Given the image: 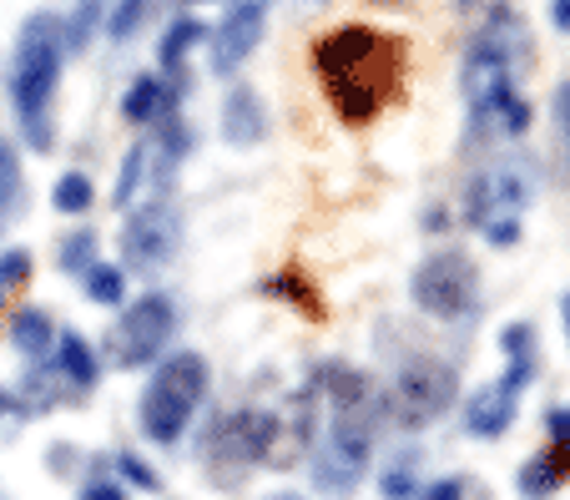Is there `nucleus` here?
<instances>
[{"mask_svg":"<svg viewBox=\"0 0 570 500\" xmlns=\"http://www.w3.org/2000/svg\"><path fill=\"white\" fill-rule=\"evenodd\" d=\"M183 243V213L167 197H151L147 207H137L121 233V258H127L131 273H157L161 263L177 253Z\"/></svg>","mask_w":570,"mask_h":500,"instance_id":"10","label":"nucleus"},{"mask_svg":"<svg viewBox=\"0 0 570 500\" xmlns=\"http://www.w3.org/2000/svg\"><path fill=\"white\" fill-rule=\"evenodd\" d=\"M278 414L268 410H233L223 414V420L207 430V460L223 470H248L258 465V460L273 455V445H278Z\"/></svg>","mask_w":570,"mask_h":500,"instance_id":"9","label":"nucleus"},{"mask_svg":"<svg viewBox=\"0 0 570 500\" xmlns=\"http://www.w3.org/2000/svg\"><path fill=\"white\" fill-rule=\"evenodd\" d=\"M237 6H258V11H273V0H237Z\"/></svg>","mask_w":570,"mask_h":500,"instance_id":"40","label":"nucleus"},{"mask_svg":"<svg viewBox=\"0 0 570 500\" xmlns=\"http://www.w3.org/2000/svg\"><path fill=\"white\" fill-rule=\"evenodd\" d=\"M167 111H173V91H167V81H161V77H151V71L131 81L127 97H121V117L137 121V127H141V121L167 117Z\"/></svg>","mask_w":570,"mask_h":500,"instance_id":"19","label":"nucleus"},{"mask_svg":"<svg viewBox=\"0 0 570 500\" xmlns=\"http://www.w3.org/2000/svg\"><path fill=\"white\" fill-rule=\"evenodd\" d=\"M556 117L566 121V137H570V81H566V87L556 91Z\"/></svg>","mask_w":570,"mask_h":500,"instance_id":"38","label":"nucleus"},{"mask_svg":"<svg viewBox=\"0 0 570 500\" xmlns=\"http://www.w3.org/2000/svg\"><path fill=\"white\" fill-rule=\"evenodd\" d=\"M61 61H66V36L61 21L51 11H36L21 26V41H16V66H11V101L21 131L36 153H51L56 121H51V101L61 87Z\"/></svg>","mask_w":570,"mask_h":500,"instance_id":"2","label":"nucleus"},{"mask_svg":"<svg viewBox=\"0 0 570 500\" xmlns=\"http://www.w3.org/2000/svg\"><path fill=\"white\" fill-rule=\"evenodd\" d=\"M420 500H464V480L460 476H440Z\"/></svg>","mask_w":570,"mask_h":500,"instance_id":"35","label":"nucleus"},{"mask_svg":"<svg viewBox=\"0 0 570 500\" xmlns=\"http://www.w3.org/2000/svg\"><path fill=\"white\" fill-rule=\"evenodd\" d=\"M97 263V238L91 233H76V238L61 243V268L66 273H87Z\"/></svg>","mask_w":570,"mask_h":500,"instance_id":"30","label":"nucleus"},{"mask_svg":"<svg viewBox=\"0 0 570 500\" xmlns=\"http://www.w3.org/2000/svg\"><path fill=\"white\" fill-rule=\"evenodd\" d=\"M147 16H151V0H117V6L107 11V36L111 41H131Z\"/></svg>","mask_w":570,"mask_h":500,"instance_id":"25","label":"nucleus"},{"mask_svg":"<svg viewBox=\"0 0 570 500\" xmlns=\"http://www.w3.org/2000/svg\"><path fill=\"white\" fill-rule=\"evenodd\" d=\"M484 243H495V248H515L520 243V213H495V218L480 223Z\"/></svg>","mask_w":570,"mask_h":500,"instance_id":"31","label":"nucleus"},{"mask_svg":"<svg viewBox=\"0 0 570 500\" xmlns=\"http://www.w3.org/2000/svg\"><path fill=\"white\" fill-rule=\"evenodd\" d=\"M566 480H570V445L540 450V455H530L525 465L515 470V490H520V496H530V500L556 496Z\"/></svg>","mask_w":570,"mask_h":500,"instance_id":"15","label":"nucleus"},{"mask_svg":"<svg viewBox=\"0 0 570 500\" xmlns=\"http://www.w3.org/2000/svg\"><path fill=\"white\" fill-rule=\"evenodd\" d=\"M263 500H303V496H293V490H278V496H263Z\"/></svg>","mask_w":570,"mask_h":500,"instance_id":"41","label":"nucleus"},{"mask_svg":"<svg viewBox=\"0 0 570 500\" xmlns=\"http://www.w3.org/2000/svg\"><path fill=\"white\" fill-rule=\"evenodd\" d=\"M11 344L21 349V354H46V349L56 344V324L46 308H21V314L11 318Z\"/></svg>","mask_w":570,"mask_h":500,"instance_id":"21","label":"nucleus"},{"mask_svg":"<svg viewBox=\"0 0 570 500\" xmlns=\"http://www.w3.org/2000/svg\"><path fill=\"white\" fill-rule=\"evenodd\" d=\"M207 36V26L203 21H193V16H177L167 31H161V41H157V61H161V71H183V61H187V51H193L197 41Z\"/></svg>","mask_w":570,"mask_h":500,"instance_id":"20","label":"nucleus"},{"mask_svg":"<svg viewBox=\"0 0 570 500\" xmlns=\"http://www.w3.org/2000/svg\"><path fill=\"white\" fill-rule=\"evenodd\" d=\"M31 278V253L26 248H11V253H0V294L6 288H16V283Z\"/></svg>","mask_w":570,"mask_h":500,"instance_id":"32","label":"nucleus"},{"mask_svg":"<svg viewBox=\"0 0 570 500\" xmlns=\"http://www.w3.org/2000/svg\"><path fill=\"white\" fill-rule=\"evenodd\" d=\"M177 334V308L167 294H141L137 304L121 308L117 329H111V360L117 370H141L157 364V354L173 344Z\"/></svg>","mask_w":570,"mask_h":500,"instance_id":"8","label":"nucleus"},{"mask_svg":"<svg viewBox=\"0 0 570 500\" xmlns=\"http://www.w3.org/2000/svg\"><path fill=\"white\" fill-rule=\"evenodd\" d=\"M223 137L233 141V147H258V141L268 137V107H263V97L253 87H237L233 97H227Z\"/></svg>","mask_w":570,"mask_h":500,"instance_id":"14","label":"nucleus"},{"mask_svg":"<svg viewBox=\"0 0 570 500\" xmlns=\"http://www.w3.org/2000/svg\"><path fill=\"white\" fill-rule=\"evenodd\" d=\"M81 500H127V490H121L117 480H91V486L81 490Z\"/></svg>","mask_w":570,"mask_h":500,"instance_id":"36","label":"nucleus"},{"mask_svg":"<svg viewBox=\"0 0 570 500\" xmlns=\"http://www.w3.org/2000/svg\"><path fill=\"white\" fill-rule=\"evenodd\" d=\"M6 410H11V394L0 390V420H6Z\"/></svg>","mask_w":570,"mask_h":500,"instance_id":"42","label":"nucleus"},{"mask_svg":"<svg viewBox=\"0 0 570 500\" xmlns=\"http://www.w3.org/2000/svg\"><path fill=\"white\" fill-rule=\"evenodd\" d=\"M313 77L344 127H368L404 87V41L348 21L313 46Z\"/></svg>","mask_w":570,"mask_h":500,"instance_id":"1","label":"nucleus"},{"mask_svg":"<svg viewBox=\"0 0 570 500\" xmlns=\"http://www.w3.org/2000/svg\"><path fill=\"white\" fill-rule=\"evenodd\" d=\"M560 324H566V334H570V294L560 298Z\"/></svg>","mask_w":570,"mask_h":500,"instance_id":"39","label":"nucleus"},{"mask_svg":"<svg viewBox=\"0 0 570 500\" xmlns=\"http://www.w3.org/2000/svg\"><path fill=\"white\" fill-rule=\"evenodd\" d=\"M97 21H101V0H81V6L71 11V21L61 26L66 51H87V41H91V31H97Z\"/></svg>","mask_w":570,"mask_h":500,"instance_id":"27","label":"nucleus"},{"mask_svg":"<svg viewBox=\"0 0 570 500\" xmlns=\"http://www.w3.org/2000/svg\"><path fill=\"white\" fill-rule=\"evenodd\" d=\"M379 6H399V0H379Z\"/></svg>","mask_w":570,"mask_h":500,"instance_id":"44","label":"nucleus"},{"mask_svg":"<svg viewBox=\"0 0 570 500\" xmlns=\"http://www.w3.org/2000/svg\"><path fill=\"white\" fill-rule=\"evenodd\" d=\"M56 370H61V380L76 384V390H91V384L101 380L97 349L76 334V329H71V334H61V344H56Z\"/></svg>","mask_w":570,"mask_h":500,"instance_id":"18","label":"nucleus"},{"mask_svg":"<svg viewBox=\"0 0 570 500\" xmlns=\"http://www.w3.org/2000/svg\"><path fill=\"white\" fill-rule=\"evenodd\" d=\"M187 153H193V127L167 111L161 117V137H157V163H151V193H161V187L173 183V173L183 167Z\"/></svg>","mask_w":570,"mask_h":500,"instance_id":"17","label":"nucleus"},{"mask_svg":"<svg viewBox=\"0 0 570 500\" xmlns=\"http://www.w3.org/2000/svg\"><path fill=\"white\" fill-rule=\"evenodd\" d=\"M16 193H21V163H16V147L0 137V218L11 213Z\"/></svg>","mask_w":570,"mask_h":500,"instance_id":"29","label":"nucleus"},{"mask_svg":"<svg viewBox=\"0 0 570 500\" xmlns=\"http://www.w3.org/2000/svg\"><path fill=\"white\" fill-rule=\"evenodd\" d=\"M454 400H460V374H454V364L420 354V360L394 370L384 410H389V420L404 424V430H424V424H434L440 414H450Z\"/></svg>","mask_w":570,"mask_h":500,"instance_id":"6","label":"nucleus"},{"mask_svg":"<svg viewBox=\"0 0 570 500\" xmlns=\"http://www.w3.org/2000/svg\"><path fill=\"white\" fill-rule=\"evenodd\" d=\"M87 294L97 298V304L117 308L121 298H127V268H111V263H91V268H87Z\"/></svg>","mask_w":570,"mask_h":500,"instance_id":"22","label":"nucleus"},{"mask_svg":"<svg viewBox=\"0 0 570 500\" xmlns=\"http://www.w3.org/2000/svg\"><path fill=\"white\" fill-rule=\"evenodd\" d=\"M515 410H520V394L495 380L470 400V410H464V430H470L474 440H500L510 424H515Z\"/></svg>","mask_w":570,"mask_h":500,"instance_id":"13","label":"nucleus"},{"mask_svg":"<svg viewBox=\"0 0 570 500\" xmlns=\"http://www.w3.org/2000/svg\"><path fill=\"white\" fill-rule=\"evenodd\" d=\"M117 470H121V476H127L137 490H157V486H161L157 470H151L141 455H131V450H121V455H117Z\"/></svg>","mask_w":570,"mask_h":500,"instance_id":"33","label":"nucleus"},{"mask_svg":"<svg viewBox=\"0 0 570 500\" xmlns=\"http://www.w3.org/2000/svg\"><path fill=\"white\" fill-rule=\"evenodd\" d=\"M268 294H278V298H288L293 308H298L303 318H323V298L313 294L308 283L298 278V273H278V278H268Z\"/></svg>","mask_w":570,"mask_h":500,"instance_id":"23","label":"nucleus"},{"mask_svg":"<svg viewBox=\"0 0 570 500\" xmlns=\"http://www.w3.org/2000/svg\"><path fill=\"white\" fill-rule=\"evenodd\" d=\"M374 424H379V414H364V410L328 414V435L313 450V470H308L318 496L344 500L358 490V480L368 470V450H374Z\"/></svg>","mask_w":570,"mask_h":500,"instance_id":"4","label":"nucleus"},{"mask_svg":"<svg viewBox=\"0 0 570 500\" xmlns=\"http://www.w3.org/2000/svg\"><path fill=\"white\" fill-rule=\"evenodd\" d=\"M546 430L556 445H570V404H556V410L546 414Z\"/></svg>","mask_w":570,"mask_h":500,"instance_id":"34","label":"nucleus"},{"mask_svg":"<svg viewBox=\"0 0 570 500\" xmlns=\"http://www.w3.org/2000/svg\"><path fill=\"white\" fill-rule=\"evenodd\" d=\"M51 207H56V213H66V218L87 213V207H91V183H87V173H66L61 183H56V193H51Z\"/></svg>","mask_w":570,"mask_h":500,"instance_id":"24","label":"nucleus"},{"mask_svg":"<svg viewBox=\"0 0 570 500\" xmlns=\"http://www.w3.org/2000/svg\"><path fill=\"white\" fill-rule=\"evenodd\" d=\"M207 380H213V374H207L203 354H193V349L167 354V360L157 364V374H151L147 394H141V430H147V440L177 445L187 420H193V410L203 404Z\"/></svg>","mask_w":570,"mask_h":500,"instance_id":"3","label":"nucleus"},{"mask_svg":"<svg viewBox=\"0 0 570 500\" xmlns=\"http://www.w3.org/2000/svg\"><path fill=\"white\" fill-rule=\"evenodd\" d=\"M410 294H414V304H420L430 318H440V324L470 318L474 304H480V268H474L470 253L444 248L414 268Z\"/></svg>","mask_w":570,"mask_h":500,"instance_id":"7","label":"nucleus"},{"mask_svg":"<svg viewBox=\"0 0 570 500\" xmlns=\"http://www.w3.org/2000/svg\"><path fill=\"white\" fill-rule=\"evenodd\" d=\"M525 56H530L525 16L510 0H495L480 21V36L470 41V56H464V91L480 97V91L500 87V81H515V66Z\"/></svg>","mask_w":570,"mask_h":500,"instance_id":"5","label":"nucleus"},{"mask_svg":"<svg viewBox=\"0 0 570 500\" xmlns=\"http://www.w3.org/2000/svg\"><path fill=\"white\" fill-rule=\"evenodd\" d=\"M379 496H384V500H410V496H420V476H414V460H389V470L379 476Z\"/></svg>","mask_w":570,"mask_h":500,"instance_id":"28","label":"nucleus"},{"mask_svg":"<svg viewBox=\"0 0 570 500\" xmlns=\"http://www.w3.org/2000/svg\"><path fill=\"white\" fill-rule=\"evenodd\" d=\"M141 167H147V141L127 147V157H121L117 187H111V203H117V207H131V197H137V183H141Z\"/></svg>","mask_w":570,"mask_h":500,"instance_id":"26","label":"nucleus"},{"mask_svg":"<svg viewBox=\"0 0 570 500\" xmlns=\"http://www.w3.org/2000/svg\"><path fill=\"white\" fill-rule=\"evenodd\" d=\"M193 6H207V0H193Z\"/></svg>","mask_w":570,"mask_h":500,"instance_id":"45","label":"nucleus"},{"mask_svg":"<svg viewBox=\"0 0 570 500\" xmlns=\"http://www.w3.org/2000/svg\"><path fill=\"white\" fill-rule=\"evenodd\" d=\"M263 26H268V11H258V6H237L223 16V21L213 26V71H237V66L253 56V46L263 41Z\"/></svg>","mask_w":570,"mask_h":500,"instance_id":"12","label":"nucleus"},{"mask_svg":"<svg viewBox=\"0 0 570 500\" xmlns=\"http://www.w3.org/2000/svg\"><path fill=\"white\" fill-rule=\"evenodd\" d=\"M454 11H474V0H454Z\"/></svg>","mask_w":570,"mask_h":500,"instance_id":"43","label":"nucleus"},{"mask_svg":"<svg viewBox=\"0 0 570 500\" xmlns=\"http://www.w3.org/2000/svg\"><path fill=\"white\" fill-rule=\"evenodd\" d=\"M550 26L560 36H570V0H550Z\"/></svg>","mask_w":570,"mask_h":500,"instance_id":"37","label":"nucleus"},{"mask_svg":"<svg viewBox=\"0 0 570 500\" xmlns=\"http://www.w3.org/2000/svg\"><path fill=\"white\" fill-rule=\"evenodd\" d=\"M535 197V173L530 167H490V173H480L470 183V193H464V223H470L474 233H480L484 218H495V213H520V207Z\"/></svg>","mask_w":570,"mask_h":500,"instance_id":"11","label":"nucleus"},{"mask_svg":"<svg viewBox=\"0 0 570 500\" xmlns=\"http://www.w3.org/2000/svg\"><path fill=\"white\" fill-rule=\"evenodd\" d=\"M500 349H505V374H500V384L525 394V384L535 380V324H530V318L505 324L500 329Z\"/></svg>","mask_w":570,"mask_h":500,"instance_id":"16","label":"nucleus"}]
</instances>
